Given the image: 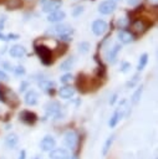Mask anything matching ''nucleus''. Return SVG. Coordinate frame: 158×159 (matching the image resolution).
I'll use <instances>...</instances> for the list:
<instances>
[{"instance_id":"1","label":"nucleus","mask_w":158,"mask_h":159,"mask_svg":"<svg viewBox=\"0 0 158 159\" xmlns=\"http://www.w3.org/2000/svg\"><path fill=\"white\" fill-rule=\"evenodd\" d=\"M34 50H35V53L39 56L40 61L45 66H50L53 63V61H55L53 48H50L42 40H40V42L37 40L34 42Z\"/></svg>"},{"instance_id":"2","label":"nucleus","mask_w":158,"mask_h":159,"mask_svg":"<svg viewBox=\"0 0 158 159\" xmlns=\"http://www.w3.org/2000/svg\"><path fill=\"white\" fill-rule=\"evenodd\" d=\"M73 32V29L67 25V24H57L52 27H49L46 30V35H51V36H56L58 39L65 37V36H71Z\"/></svg>"},{"instance_id":"3","label":"nucleus","mask_w":158,"mask_h":159,"mask_svg":"<svg viewBox=\"0 0 158 159\" xmlns=\"http://www.w3.org/2000/svg\"><path fill=\"white\" fill-rule=\"evenodd\" d=\"M0 101H2L4 103H6L11 107H14L19 103L16 94L10 88H7L6 86H2V84H0Z\"/></svg>"},{"instance_id":"4","label":"nucleus","mask_w":158,"mask_h":159,"mask_svg":"<svg viewBox=\"0 0 158 159\" xmlns=\"http://www.w3.org/2000/svg\"><path fill=\"white\" fill-rule=\"evenodd\" d=\"M129 25H131L133 32H136V34H144L152 26V22L149 20L143 19V17H136V19H133L129 22Z\"/></svg>"},{"instance_id":"5","label":"nucleus","mask_w":158,"mask_h":159,"mask_svg":"<svg viewBox=\"0 0 158 159\" xmlns=\"http://www.w3.org/2000/svg\"><path fill=\"white\" fill-rule=\"evenodd\" d=\"M77 142H78V135H77V133L75 130H67L65 133V135H63V144L68 149L73 150L76 148V145H77Z\"/></svg>"},{"instance_id":"6","label":"nucleus","mask_w":158,"mask_h":159,"mask_svg":"<svg viewBox=\"0 0 158 159\" xmlns=\"http://www.w3.org/2000/svg\"><path fill=\"white\" fill-rule=\"evenodd\" d=\"M90 83H91V78L83 73H80L76 78V87L78 88L80 92H87V88L91 87Z\"/></svg>"},{"instance_id":"7","label":"nucleus","mask_w":158,"mask_h":159,"mask_svg":"<svg viewBox=\"0 0 158 159\" xmlns=\"http://www.w3.org/2000/svg\"><path fill=\"white\" fill-rule=\"evenodd\" d=\"M116 7H117V2H114L113 0H106L100 4L98 11L103 15H108V14H112L116 10Z\"/></svg>"},{"instance_id":"8","label":"nucleus","mask_w":158,"mask_h":159,"mask_svg":"<svg viewBox=\"0 0 158 159\" xmlns=\"http://www.w3.org/2000/svg\"><path fill=\"white\" fill-rule=\"evenodd\" d=\"M61 5H62L61 0H46L42 4V11L50 14V12L58 10V7H61Z\"/></svg>"},{"instance_id":"9","label":"nucleus","mask_w":158,"mask_h":159,"mask_svg":"<svg viewBox=\"0 0 158 159\" xmlns=\"http://www.w3.org/2000/svg\"><path fill=\"white\" fill-rule=\"evenodd\" d=\"M61 111V106L57 101H50L45 104V112L47 116H57Z\"/></svg>"},{"instance_id":"10","label":"nucleus","mask_w":158,"mask_h":159,"mask_svg":"<svg viewBox=\"0 0 158 159\" xmlns=\"http://www.w3.org/2000/svg\"><path fill=\"white\" fill-rule=\"evenodd\" d=\"M107 31V22L103 20H96L92 24V32L97 36L103 35Z\"/></svg>"},{"instance_id":"11","label":"nucleus","mask_w":158,"mask_h":159,"mask_svg":"<svg viewBox=\"0 0 158 159\" xmlns=\"http://www.w3.org/2000/svg\"><path fill=\"white\" fill-rule=\"evenodd\" d=\"M121 48H122V46H121L119 43H116V45H113L112 48L107 50V51H106V55H105L107 62L114 63V62H116V58H117V55H118V52L121 51Z\"/></svg>"},{"instance_id":"12","label":"nucleus","mask_w":158,"mask_h":159,"mask_svg":"<svg viewBox=\"0 0 158 159\" xmlns=\"http://www.w3.org/2000/svg\"><path fill=\"white\" fill-rule=\"evenodd\" d=\"M20 120L21 122H24L25 124H34L36 120H37V116L34 113V112H31V111H21V113H20Z\"/></svg>"},{"instance_id":"13","label":"nucleus","mask_w":158,"mask_h":159,"mask_svg":"<svg viewBox=\"0 0 158 159\" xmlns=\"http://www.w3.org/2000/svg\"><path fill=\"white\" fill-rule=\"evenodd\" d=\"M118 40L122 43H131L136 40V37H134V34L128 31V30H119L118 31Z\"/></svg>"},{"instance_id":"14","label":"nucleus","mask_w":158,"mask_h":159,"mask_svg":"<svg viewBox=\"0 0 158 159\" xmlns=\"http://www.w3.org/2000/svg\"><path fill=\"white\" fill-rule=\"evenodd\" d=\"M55 145H56V140H55L52 137H50V135H46V137L41 140V143H40L41 149L45 150V152H51V150L55 148Z\"/></svg>"},{"instance_id":"15","label":"nucleus","mask_w":158,"mask_h":159,"mask_svg":"<svg viewBox=\"0 0 158 159\" xmlns=\"http://www.w3.org/2000/svg\"><path fill=\"white\" fill-rule=\"evenodd\" d=\"M50 158L51 159H68L70 154L66 149L62 148H57V149H52L50 152Z\"/></svg>"},{"instance_id":"16","label":"nucleus","mask_w":158,"mask_h":159,"mask_svg":"<svg viewBox=\"0 0 158 159\" xmlns=\"http://www.w3.org/2000/svg\"><path fill=\"white\" fill-rule=\"evenodd\" d=\"M24 101H25V103H26L27 106H35V104L37 103V101H39V94H37V92L34 91V89H30V91L25 94Z\"/></svg>"},{"instance_id":"17","label":"nucleus","mask_w":158,"mask_h":159,"mask_svg":"<svg viewBox=\"0 0 158 159\" xmlns=\"http://www.w3.org/2000/svg\"><path fill=\"white\" fill-rule=\"evenodd\" d=\"M10 55L12 56V57H15V58H21L22 56H25L26 55V48L24 47V46H21V45H14L11 48H10Z\"/></svg>"},{"instance_id":"18","label":"nucleus","mask_w":158,"mask_h":159,"mask_svg":"<svg viewBox=\"0 0 158 159\" xmlns=\"http://www.w3.org/2000/svg\"><path fill=\"white\" fill-rule=\"evenodd\" d=\"M65 16H66L65 11H62V10H56V11L49 14L47 21H50V22H60V21H62V20L65 19Z\"/></svg>"},{"instance_id":"19","label":"nucleus","mask_w":158,"mask_h":159,"mask_svg":"<svg viewBox=\"0 0 158 159\" xmlns=\"http://www.w3.org/2000/svg\"><path fill=\"white\" fill-rule=\"evenodd\" d=\"M39 86H40V88H41L44 92L52 93L56 84H55L53 81H50V80H41V81L39 82Z\"/></svg>"},{"instance_id":"20","label":"nucleus","mask_w":158,"mask_h":159,"mask_svg":"<svg viewBox=\"0 0 158 159\" xmlns=\"http://www.w3.org/2000/svg\"><path fill=\"white\" fill-rule=\"evenodd\" d=\"M17 143H19V138H17V135L14 134V133L9 134V135L5 138V145H6L7 148H10V149L15 148V147L17 145Z\"/></svg>"},{"instance_id":"21","label":"nucleus","mask_w":158,"mask_h":159,"mask_svg":"<svg viewBox=\"0 0 158 159\" xmlns=\"http://www.w3.org/2000/svg\"><path fill=\"white\" fill-rule=\"evenodd\" d=\"M58 94L62 97V98H71L73 94H75V88L72 87H68V86H65V87H61L58 89Z\"/></svg>"},{"instance_id":"22","label":"nucleus","mask_w":158,"mask_h":159,"mask_svg":"<svg viewBox=\"0 0 158 159\" xmlns=\"http://www.w3.org/2000/svg\"><path fill=\"white\" fill-rule=\"evenodd\" d=\"M75 62H76V58H75L73 56H71V57L66 58L63 62H61V65H60V70H61V71H68V70L72 68V66L75 65Z\"/></svg>"},{"instance_id":"23","label":"nucleus","mask_w":158,"mask_h":159,"mask_svg":"<svg viewBox=\"0 0 158 159\" xmlns=\"http://www.w3.org/2000/svg\"><path fill=\"white\" fill-rule=\"evenodd\" d=\"M20 7H22V0H7L6 1L7 10H16Z\"/></svg>"},{"instance_id":"24","label":"nucleus","mask_w":158,"mask_h":159,"mask_svg":"<svg viewBox=\"0 0 158 159\" xmlns=\"http://www.w3.org/2000/svg\"><path fill=\"white\" fill-rule=\"evenodd\" d=\"M113 140H114V134L109 135V137L106 139V142H105V144H103V149H102V154H103V155H106V154H107V152L109 150V148H111V145H112Z\"/></svg>"},{"instance_id":"25","label":"nucleus","mask_w":158,"mask_h":159,"mask_svg":"<svg viewBox=\"0 0 158 159\" xmlns=\"http://www.w3.org/2000/svg\"><path fill=\"white\" fill-rule=\"evenodd\" d=\"M147 62H148V55H147V53H142L141 57H139L138 65H137V70H138V71H142V70L146 67Z\"/></svg>"},{"instance_id":"26","label":"nucleus","mask_w":158,"mask_h":159,"mask_svg":"<svg viewBox=\"0 0 158 159\" xmlns=\"http://www.w3.org/2000/svg\"><path fill=\"white\" fill-rule=\"evenodd\" d=\"M121 116H122V114H121V112H119V111H116V112L113 113V116L111 117V119H109V123H108L111 128H113V127H114V125L118 123V120L121 119Z\"/></svg>"},{"instance_id":"27","label":"nucleus","mask_w":158,"mask_h":159,"mask_svg":"<svg viewBox=\"0 0 158 159\" xmlns=\"http://www.w3.org/2000/svg\"><path fill=\"white\" fill-rule=\"evenodd\" d=\"M142 93H143V86H139V87L137 88V91H136V92L133 93V96H132V103H133V104L138 103V101L141 99Z\"/></svg>"},{"instance_id":"28","label":"nucleus","mask_w":158,"mask_h":159,"mask_svg":"<svg viewBox=\"0 0 158 159\" xmlns=\"http://www.w3.org/2000/svg\"><path fill=\"white\" fill-rule=\"evenodd\" d=\"M138 81H139V75L137 73V75H134V76H133V77H132L127 83H126V87H127V88H132V87H134V86H136V83H137Z\"/></svg>"},{"instance_id":"29","label":"nucleus","mask_w":158,"mask_h":159,"mask_svg":"<svg viewBox=\"0 0 158 159\" xmlns=\"http://www.w3.org/2000/svg\"><path fill=\"white\" fill-rule=\"evenodd\" d=\"M128 24H129V21H128L127 17H123V19H118V20H117V27H118V29L124 30Z\"/></svg>"},{"instance_id":"30","label":"nucleus","mask_w":158,"mask_h":159,"mask_svg":"<svg viewBox=\"0 0 158 159\" xmlns=\"http://www.w3.org/2000/svg\"><path fill=\"white\" fill-rule=\"evenodd\" d=\"M78 50L81 53H87L90 51V43L88 42H80L78 43Z\"/></svg>"},{"instance_id":"31","label":"nucleus","mask_w":158,"mask_h":159,"mask_svg":"<svg viewBox=\"0 0 158 159\" xmlns=\"http://www.w3.org/2000/svg\"><path fill=\"white\" fill-rule=\"evenodd\" d=\"M12 72L16 75V76H22V75H25V67L24 66H16V67H14V70H12Z\"/></svg>"},{"instance_id":"32","label":"nucleus","mask_w":158,"mask_h":159,"mask_svg":"<svg viewBox=\"0 0 158 159\" xmlns=\"http://www.w3.org/2000/svg\"><path fill=\"white\" fill-rule=\"evenodd\" d=\"M82 12H83V6H76V7L72 10V16H73V17H77V16H80Z\"/></svg>"},{"instance_id":"33","label":"nucleus","mask_w":158,"mask_h":159,"mask_svg":"<svg viewBox=\"0 0 158 159\" xmlns=\"http://www.w3.org/2000/svg\"><path fill=\"white\" fill-rule=\"evenodd\" d=\"M71 80H72V75H71V73H65V75L61 76V78H60L61 83H68Z\"/></svg>"},{"instance_id":"34","label":"nucleus","mask_w":158,"mask_h":159,"mask_svg":"<svg viewBox=\"0 0 158 159\" xmlns=\"http://www.w3.org/2000/svg\"><path fill=\"white\" fill-rule=\"evenodd\" d=\"M129 68H131V63H128V62H122V65H121V72L126 73V72L129 71Z\"/></svg>"},{"instance_id":"35","label":"nucleus","mask_w":158,"mask_h":159,"mask_svg":"<svg viewBox=\"0 0 158 159\" xmlns=\"http://www.w3.org/2000/svg\"><path fill=\"white\" fill-rule=\"evenodd\" d=\"M6 80H9V76L6 75L5 71L0 70V81H6Z\"/></svg>"},{"instance_id":"36","label":"nucleus","mask_w":158,"mask_h":159,"mask_svg":"<svg viewBox=\"0 0 158 159\" xmlns=\"http://www.w3.org/2000/svg\"><path fill=\"white\" fill-rule=\"evenodd\" d=\"M2 67H4L5 70H7V71H12V70H14V67H12L9 62H4V63H2Z\"/></svg>"},{"instance_id":"37","label":"nucleus","mask_w":158,"mask_h":159,"mask_svg":"<svg viewBox=\"0 0 158 159\" xmlns=\"http://www.w3.org/2000/svg\"><path fill=\"white\" fill-rule=\"evenodd\" d=\"M139 1H141V0H127V4L131 5V6H136V5L139 4Z\"/></svg>"},{"instance_id":"38","label":"nucleus","mask_w":158,"mask_h":159,"mask_svg":"<svg viewBox=\"0 0 158 159\" xmlns=\"http://www.w3.org/2000/svg\"><path fill=\"white\" fill-rule=\"evenodd\" d=\"M116 99H117V94H113V96L111 97V99H109V104H114Z\"/></svg>"},{"instance_id":"39","label":"nucleus","mask_w":158,"mask_h":159,"mask_svg":"<svg viewBox=\"0 0 158 159\" xmlns=\"http://www.w3.org/2000/svg\"><path fill=\"white\" fill-rule=\"evenodd\" d=\"M26 86H27V83L26 82H24L21 86H20V91H25V88H26Z\"/></svg>"},{"instance_id":"40","label":"nucleus","mask_w":158,"mask_h":159,"mask_svg":"<svg viewBox=\"0 0 158 159\" xmlns=\"http://www.w3.org/2000/svg\"><path fill=\"white\" fill-rule=\"evenodd\" d=\"M146 1H148L149 4H153L154 6H157V0H146Z\"/></svg>"},{"instance_id":"41","label":"nucleus","mask_w":158,"mask_h":159,"mask_svg":"<svg viewBox=\"0 0 158 159\" xmlns=\"http://www.w3.org/2000/svg\"><path fill=\"white\" fill-rule=\"evenodd\" d=\"M71 159H80V158H78V155H77V154H75V155H72V157H71Z\"/></svg>"},{"instance_id":"42","label":"nucleus","mask_w":158,"mask_h":159,"mask_svg":"<svg viewBox=\"0 0 158 159\" xmlns=\"http://www.w3.org/2000/svg\"><path fill=\"white\" fill-rule=\"evenodd\" d=\"M26 1H27V2H34L35 0H26Z\"/></svg>"},{"instance_id":"43","label":"nucleus","mask_w":158,"mask_h":159,"mask_svg":"<svg viewBox=\"0 0 158 159\" xmlns=\"http://www.w3.org/2000/svg\"><path fill=\"white\" fill-rule=\"evenodd\" d=\"M2 27H4V25H1V24H0V30H2Z\"/></svg>"},{"instance_id":"44","label":"nucleus","mask_w":158,"mask_h":159,"mask_svg":"<svg viewBox=\"0 0 158 159\" xmlns=\"http://www.w3.org/2000/svg\"><path fill=\"white\" fill-rule=\"evenodd\" d=\"M113 1H114V2H116V1H117V0H113Z\"/></svg>"}]
</instances>
